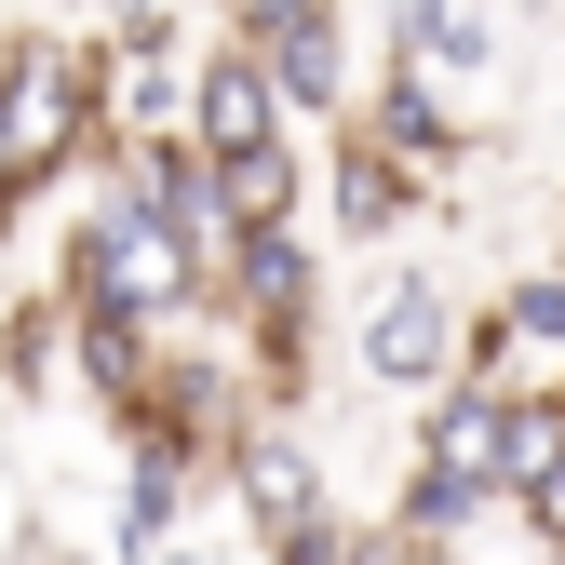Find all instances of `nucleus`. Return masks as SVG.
Wrapping results in <instances>:
<instances>
[{
	"mask_svg": "<svg viewBox=\"0 0 565 565\" xmlns=\"http://www.w3.org/2000/svg\"><path fill=\"white\" fill-rule=\"evenodd\" d=\"M67 162L108 175V41L14 28V82H0V230H14Z\"/></svg>",
	"mask_w": 565,
	"mask_h": 565,
	"instance_id": "nucleus-1",
	"label": "nucleus"
},
{
	"mask_svg": "<svg viewBox=\"0 0 565 565\" xmlns=\"http://www.w3.org/2000/svg\"><path fill=\"white\" fill-rule=\"evenodd\" d=\"M230 499H243V525H256V552L282 565V552H310L323 525H337V499H323V458L297 445V431H243V458H230Z\"/></svg>",
	"mask_w": 565,
	"mask_h": 565,
	"instance_id": "nucleus-6",
	"label": "nucleus"
},
{
	"mask_svg": "<svg viewBox=\"0 0 565 565\" xmlns=\"http://www.w3.org/2000/svg\"><path fill=\"white\" fill-rule=\"evenodd\" d=\"M282 121H297V108H282V82H269L243 41L202 54V82H189V149H202V162H256V149H282Z\"/></svg>",
	"mask_w": 565,
	"mask_h": 565,
	"instance_id": "nucleus-7",
	"label": "nucleus"
},
{
	"mask_svg": "<svg viewBox=\"0 0 565 565\" xmlns=\"http://www.w3.org/2000/svg\"><path fill=\"white\" fill-rule=\"evenodd\" d=\"M67 565H82V552H67Z\"/></svg>",
	"mask_w": 565,
	"mask_h": 565,
	"instance_id": "nucleus-23",
	"label": "nucleus"
},
{
	"mask_svg": "<svg viewBox=\"0 0 565 565\" xmlns=\"http://www.w3.org/2000/svg\"><path fill=\"white\" fill-rule=\"evenodd\" d=\"M54 297L67 310H135V323H189V310H216V282L189 269V243L149 216V202H121L95 175V202L67 216V256H54Z\"/></svg>",
	"mask_w": 565,
	"mask_h": 565,
	"instance_id": "nucleus-2",
	"label": "nucleus"
},
{
	"mask_svg": "<svg viewBox=\"0 0 565 565\" xmlns=\"http://www.w3.org/2000/svg\"><path fill=\"white\" fill-rule=\"evenodd\" d=\"M230 41L282 82V108H297V121H364V82H350L337 0H230Z\"/></svg>",
	"mask_w": 565,
	"mask_h": 565,
	"instance_id": "nucleus-3",
	"label": "nucleus"
},
{
	"mask_svg": "<svg viewBox=\"0 0 565 565\" xmlns=\"http://www.w3.org/2000/svg\"><path fill=\"white\" fill-rule=\"evenodd\" d=\"M54 337H67V297H28L14 323H0V364H14V391H54Z\"/></svg>",
	"mask_w": 565,
	"mask_h": 565,
	"instance_id": "nucleus-19",
	"label": "nucleus"
},
{
	"mask_svg": "<svg viewBox=\"0 0 565 565\" xmlns=\"http://www.w3.org/2000/svg\"><path fill=\"white\" fill-rule=\"evenodd\" d=\"M499 445H512V391H484V377H458V391H431V404H417V471H458V484H499Z\"/></svg>",
	"mask_w": 565,
	"mask_h": 565,
	"instance_id": "nucleus-11",
	"label": "nucleus"
},
{
	"mask_svg": "<svg viewBox=\"0 0 565 565\" xmlns=\"http://www.w3.org/2000/svg\"><path fill=\"white\" fill-rule=\"evenodd\" d=\"M484 499H499V484H458V471H404V484H391V525H404L417 552H458V539L484 525Z\"/></svg>",
	"mask_w": 565,
	"mask_h": 565,
	"instance_id": "nucleus-16",
	"label": "nucleus"
},
{
	"mask_svg": "<svg viewBox=\"0 0 565 565\" xmlns=\"http://www.w3.org/2000/svg\"><path fill=\"white\" fill-rule=\"evenodd\" d=\"M121 552H149V539H189V499H202V471L216 458H189V445H121Z\"/></svg>",
	"mask_w": 565,
	"mask_h": 565,
	"instance_id": "nucleus-14",
	"label": "nucleus"
},
{
	"mask_svg": "<svg viewBox=\"0 0 565 565\" xmlns=\"http://www.w3.org/2000/svg\"><path fill=\"white\" fill-rule=\"evenodd\" d=\"M364 377H391V391H417V404L471 377V323H458V297H445L431 269H404L391 297L364 310Z\"/></svg>",
	"mask_w": 565,
	"mask_h": 565,
	"instance_id": "nucleus-4",
	"label": "nucleus"
},
{
	"mask_svg": "<svg viewBox=\"0 0 565 565\" xmlns=\"http://www.w3.org/2000/svg\"><path fill=\"white\" fill-rule=\"evenodd\" d=\"M189 82H202V54L108 41V149H175V135H189Z\"/></svg>",
	"mask_w": 565,
	"mask_h": 565,
	"instance_id": "nucleus-8",
	"label": "nucleus"
},
{
	"mask_svg": "<svg viewBox=\"0 0 565 565\" xmlns=\"http://www.w3.org/2000/svg\"><path fill=\"white\" fill-rule=\"evenodd\" d=\"M121 565H202V552L189 539H149V552H121Z\"/></svg>",
	"mask_w": 565,
	"mask_h": 565,
	"instance_id": "nucleus-21",
	"label": "nucleus"
},
{
	"mask_svg": "<svg viewBox=\"0 0 565 565\" xmlns=\"http://www.w3.org/2000/svg\"><path fill=\"white\" fill-rule=\"evenodd\" d=\"M471 377L484 391H565V269H512L499 297L471 310Z\"/></svg>",
	"mask_w": 565,
	"mask_h": 565,
	"instance_id": "nucleus-5",
	"label": "nucleus"
},
{
	"mask_svg": "<svg viewBox=\"0 0 565 565\" xmlns=\"http://www.w3.org/2000/svg\"><path fill=\"white\" fill-rule=\"evenodd\" d=\"M310 175H323V149H256V162H216V189H230V216H243V243L256 230H297V202H310Z\"/></svg>",
	"mask_w": 565,
	"mask_h": 565,
	"instance_id": "nucleus-15",
	"label": "nucleus"
},
{
	"mask_svg": "<svg viewBox=\"0 0 565 565\" xmlns=\"http://www.w3.org/2000/svg\"><path fill=\"white\" fill-rule=\"evenodd\" d=\"M391 67H431V82H484L499 67V28L471 0H391Z\"/></svg>",
	"mask_w": 565,
	"mask_h": 565,
	"instance_id": "nucleus-13",
	"label": "nucleus"
},
{
	"mask_svg": "<svg viewBox=\"0 0 565 565\" xmlns=\"http://www.w3.org/2000/svg\"><path fill=\"white\" fill-rule=\"evenodd\" d=\"M364 135H377L391 162H417V175L458 162V108H445L431 67H377V82H364Z\"/></svg>",
	"mask_w": 565,
	"mask_h": 565,
	"instance_id": "nucleus-12",
	"label": "nucleus"
},
{
	"mask_svg": "<svg viewBox=\"0 0 565 565\" xmlns=\"http://www.w3.org/2000/svg\"><path fill=\"white\" fill-rule=\"evenodd\" d=\"M323 216H337V243H391L404 216H417V162H391L364 121L323 149Z\"/></svg>",
	"mask_w": 565,
	"mask_h": 565,
	"instance_id": "nucleus-10",
	"label": "nucleus"
},
{
	"mask_svg": "<svg viewBox=\"0 0 565 565\" xmlns=\"http://www.w3.org/2000/svg\"><path fill=\"white\" fill-rule=\"evenodd\" d=\"M565 471V391H525L512 404V445H499V499H539Z\"/></svg>",
	"mask_w": 565,
	"mask_h": 565,
	"instance_id": "nucleus-17",
	"label": "nucleus"
},
{
	"mask_svg": "<svg viewBox=\"0 0 565 565\" xmlns=\"http://www.w3.org/2000/svg\"><path fill=\"white\" fill-rule=\"evenodd\" d=\"M67 364H82V391L108 404V417H135L162 391V364H175V323H135V310H67Z\"/></svg>",
	"mask_w": 565,
	"mask_h": 565,
	"instance_id": "nucleus-9",
	"label": "nucleus"
},
{
	"mask_svg": "<svg viewBox=\"0 0 565 565\" xmlns=\"http://www.w3.org/2000/svg\"><path fill=\"white\" fill-rule=\"evenodd\" d=\"M0 82H14V28H0Z\"/></svg>",
	"mask_w": 565,
	"mask_h": 565,
	"instance_id": "nucleus-22",
	"label": "nucleus"
},
{
	"mask_svg": "<svg viewBox=\"0 0 565 565\" xmlns=\"http://www.w3.org/2000/svg\"><path fill=\"white\" fill-rule=\"evenodd\" d=\"M512 512H525V539H539V552H565V471L539 484V499H512Z\"/></svg>",
	"mask_w": 565,
	"mask_h": 565,
	"instance_id": "nucleus-20",
	"label": "nucleus"
},
{
	"mask_svg": "<svg viewBox=\"0 0 565 565\" xmlns=\"http://www.w3.org/2000/svg\"><path fill=\"white\" fill-rule=\"evenodd\" d=\"M282 565H445V552H417L404 525H350V512H337L310 552H282Z\"/></svg>",
	"mask_w": 565,
	"mask_h": 565,
	"instance_id": "nucleus-18",
	"label": "nucleus"
}]
</instances>
